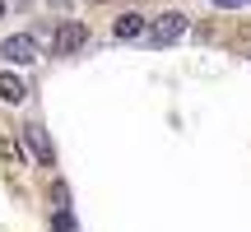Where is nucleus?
I'll return each instance as SVG.
<instances>
[{
  "label": "nucleus",
  "instance_id": "f257e3e1",
  "mask_svg": "<svg viewBox=\"0 0 251 232\" xmlns=\"http://www.w3.org/2000/svg\"><path fill=\"white\" fill-rule=\"evenodd\" d=\"M186 28H191V19L181 14V9H163L158 19H149V46H172V42H181Z\"/></svg>",
  "mask_w": 251,
  "mask_h": 232
},
{
  "label": "nucleus",
  "instance_id": "f03ea898",
  "mask_svg": "<svg viewBox=\"0 0 251 232\" xmlns=\"http://www.w3.org/2000/svg\"><path fill=\"white\" fill-rule=\"evenodd\" d=\"M84 42H89V28H84L79 19H65V23L51 33V56H75Z\"/></svg>",
  "mask_w": 251,
  "mask_h": 232
},
{
  "label": "nucleus",
  "instance_id": "7ed1b4c3",
  "mask_svg": "<svg viewBox=\"0 0 251 232\" xmlns=\"http://www.w3.org/2000/svg\"><path fill=\"white\" fill-rule=\"evenodd\" d=\"M0 61H9V65H33L37 61V37L33 33L5 37V42H0Z\"/></svg>",
  "mask_w": 251,
  "mask_h": 232
},
{
  "label": "nucleus",
  "instance_id": "20e7f679",
  "mask_svg": "<svg viewBox=\"0 0 251 232\" xmlns=\"http://www.w3.org/2000/svg\"><path fill=\"white\" fill-rule=\"evenodd\" d=\"M19 139L33 149V158H37V167H56V149H51V139H47V130L37 121H28L24 130H19Z\"/></svg>",
  "mask_w": 251,
  "mask_h": 232
},
{
  "label": "nucleus",
  "instance_id": "39448f33",
  "mask_svg": "<svg viewBox=\"0 0 251 232\" xmlns=\"http://www.w3.org/2000/svg\"><path fill=\"white\" fill-rule=\"evenodd\" d=\"M112 37H117V42H135V37H149V19H144L140 9H126V14H117V23H112Z\"/></svg>",
  "mask_w": 251,
  "mask_h": 232
},
{
  "label": "nucleus",
  "instance_id": "423d86ee",
  "mask_svg": "<svg viewBox=\"0 0 251 232\" xmlns=\"http://www.w3.org/2000/svg\"><path fill=\"white\" fill-rule=\"evenodd\" d=\"M24 98H28V84H24V74H14V70H0V102L19 107Z\"/></svg>",
  "mask_w": 251,
  "mask_h": 232
},
{
  "label": "nucleus",
  "instance_id": "0eeeda50",
  "mask_svg": "<svg viewBox=\"0 0 251 232\" xmlns=\"http://www.w3.org/2000/svg\"><path fill=\"white\" fill-rule=\"evenodd\" d=\"M51 232H75V214L70 209H56L51 214Z\"/></svg>",
  "mask_w": 251,
  "mask_h": 232
},
{
  "label": "nucleus",
  "instance_id": "6e6552de",
  "mask_svg": "<svg viewBox=\"0 0 251 232\" xmlns=\"http://www.w3.org/2000/svg\"><path fill=\"white\" fill-rule=\"evenodd\" d=\"M219 9H237V5H247V0H214Z\"/></svg>",
  "mask_w": 251,
  "mask_h": 232
},
{
  "label": "nucleus",
  "instance_id": "1a4fd4ad",
  "mask_svg": "<svg viewBox=\"0 0 251 232\" xmlns=\"http://www.w3.org/2000/svg\"><path fill=\"white\" fill-rule=\"evenodd\" d=\"M0 19H5V0H0Z\"/></svg>",
  "mask_w": 251,
  "mask_h": 232
},
{
  "label": "nucleus",
  "instance_id": "9d476101",
  "mask_svg": "<svg viewBox=\"0 0 251 232\" xmlns=\"http://www.w3.org/2000/svg\"><path fill=\"white\" fill-rule=\"evenodd\" d=\"M89 5H107V0H89Z\"/></svg>",
  "mask_w": 251,
  "mask_h": 232
},
{
  "label": "nucleus",
  "instance_id": "9b49d317",
  "mask_svg": "<svg viewBox=\"0 0 251 232\" xmlns=\"http://www.w3.org/2000/svg\"><path fill=\"white\" fill-rule=\"evenodd\" d=\"M51 5H65V0H51Z\"/></svg>",
  "mask_w": 251,
  "mask_h": 232
}]
</instances>
